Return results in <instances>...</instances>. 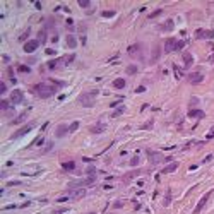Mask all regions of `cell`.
I'll list each match as a JSON object with an SVG mask.
<instances>
[{
	"instance_id": "cell-1",
	"label": "cell",
	"mask_w": 214,
	"mask_h": 214,
	"mask_svg": "<svg viewBox=\"0 0 214 214\" xmlns=\"http://www.w3.org/2000/svg\"><path fill=\"white\" fill-rule=\"evenodd\" d=\"M31 91H33L36 96L46 99V98H51V96L57 93V87H55V86H50L48 82H39V84H34V86L31 87Z\"/></svg>"
},
{
	"instance_id": "cell-2",
	"label": "cell",
	"mask_w": 214,
	"mask_h": 214,
	"mask_svg": "<svg viewBox=\"0 0 214 214\" xmlns=\"http://www.w3.org/2000/svg\"><path fill=\"white\" fill-rule=\"evenodd\" d=\"M98 94V91L94 89V91H91V93H82L81 96H79V103L84 106V108H93L94 105H96V99H94V96Z\"/></svg>"
},
{
	"instance_id": "cell-3",
	"label": "cell",
	"mask_w": 214,
	"mask_h": 214,
	"mask_svg": "<svg viewBox=\"0 0 214 214\" xmlns=\"http://www.w3.org/2000/svg\"><path fill=\"white\" fill-rule=\"evenodd\" d=\"M147 158H149L151 165H158V163L165 161V158H163V154L159 151H147Z\"/></svg>"
},
{
	"instance_id": "cell-4",
	"label": "cell",
	"mask_w": 214,
	"mask_h": 214,
	"mask_svg": "<svg viewBox=\"0 0 214 214\" xmlns=\"http://www.w3.org/2000/svg\"><path fill=\"white\" fill-rule=\"evenodd\" d=\"M38 46H39V41H38V39H29V41H26V43L22 45V50H24L26 53H33V51L38 50Z\"/></svg>"
},
{
	"instance_id": "cell-5",
	"label": "cell",
	"mask_w": 214,
	"mask_h": 214,
	"mask_svg": "<svg viewBox=\"0 0 214 214\" xmlns=\"http://www.w3.org/2000/svg\"><path fill=\"white\" fill-rule=\"evenodd\" d=\"M187 81H189L190 84L197 86V84H201V82L204 81V75H202L201 72H190V74L187 75Z\"/></svg>"
},
{
	"instance_id": "cell-6",
	"label": "cell",
	"mask_w": 214,
	"mask_h": 214,
	"mask_svg": "<svg viewBox=\"0 0 214 214\" xmlns=\"http://www.w3.org/2000/svg\"><path fill=\"white\" fill-rule=\"evenodd\" d=\"M211 195H213V190H209V192H206V194L202 195V199L199 201V204L195 206V209H194V213H195V214H197V213H201V211L204 209V206L207 204V201H209V197H211Z\"/></svg>"
},
{
	"instance_id": "cell-7",
	"label": "cell",
	"mask_w": 214,
	"mask_h": 214,
	"mask_svg": "<svg viewBox=\"0 0 214 214\" xmlns=\"http://www.w3.org/2000/svg\"><path fill=\"white\" fill-rule=\"evenodd\" d=\"M195 38L197 39H211V38H214V31H211V29H197Z\"/></svg>"
},
{
	"instance_id": "cell-8",
	"label": "cell",
	"mask_w": 214,
	"mask_h": 214,
	"mask_svg": "<svg viewBox=\"0 0 214 214\" xmlns=\"http://www.w3.org/2000/svg\"><path fill=\"white\" fill-rule=\"evenodd\" d=\"M10 101H12L14 105L22 103V101H24V94H22V91H21V89H14V91L10 93Z\"/></svg>"
},
{
	"instance_id": "cell-9",
	"label": "cell",
	"mask_w": 214,
	"mask_h": 214,
	"mask_svg": "<svg viewBox=\"0 0 214 214\" xmlns=\"http://www.w3.org/2000/svg\"><path fill=\"white\" fill-rule=\"evenodd\" d=\"M31 129H33V125H31V123H29V125H24L22 129H19V130H15V132H14V134L10 135V139H19V137H22V135H26V134H27V132H29Z\"/></svg>"
},
{
	"instance_id": "cell-10",
	"label": "cell",
	"mask_w": 214,
	"mask_h": 214,
	"mask_svg": "<svg viewBox=\"0 0 214 214\" xmlns=\"http://www.w3.org/2000/svg\"><path fill=\"white\" fill-rule=\"evenodd\" d=\"M175 48H177V39L168 38V39L165 41V51H166V53H171V51H175Z\"/></svg>"
},
{
	"instance_id": "cell-11",
	"label": "cell",
	"mask_w": 214,
	"mask_h": 214,
	"mask_svg": "<svg viewBox=\"0 0 214 214\" xmlns=\"http://www.w3.org/2000/svg\"><path fill=\"white\" fill-rule=\"evenodd\" d=\"M141 48H142V45H141V43H134V45H130V46L127 48V51H129V55L135 57V55H139Z\"/></svg>"
},
{
	"instance_id": "cell-12",
	"label": "cell",
	"mask_w": 214,
	"mask_h": 214,
	"mask_svg": "<svg viewBox=\"0 0 214 214\" xmlns=\"http://www.w3.org/2000/svg\"><path fill=\"white\" fill-rule=\"evenodd\" d=\"M182 58H183V67H185V69H190V67H192V63H194V57H192V53H189V51H187V53H183V57H182Z\"/></svg>"
},
{
	"instance_id": "cell-13",
	"label": "cell",
	"mask_w": 214,
	"mask_h": 214,
	"mask_svg": "<svg viewBox=\"0 0 214 214\" xmlns=\"http://www.w3.org/2000/svg\"><path fill=\"white\" fill-rule=\"evenodd\" d=\"M67 132H69V127H67L65 123H60V125L57 127V130H55V137H63Z\"/></svg>"
},
{
	"instance_id": "cell-14",
	"label": "cell",
	"mask_w": 214,
	"mask_h": 214,
	"mask_svg": "<svg viewBox=\"0 0 214 214\" xmlns=\"http://www.w3.org/2000/svg\"><path fill=\"white\" fill-rule=\"evenodd\" d=\"M60 65H63V63H62V58H53V60H50V62L46 63L48 70H55V69L60 67Z\"/></svg>"
},
{
	"instance_id": "cell-15",
	"label": "cell",
	"mask_w": 214,
	"mask_h": 214,
	"mask_svg": "<svg viewBox=\"0 0 214 214\" xmlns=\"http://www.w3.org/2000/svg\"><path fill=\"white\" fill-rule=\"evenodd\" d=\"M65 41H67V46H69V48H75V46H77V39H75L74 34H67Z\"/></svg>"
},
{
	"instance_id": "cell-16",
	"label": "cell",
	"mask_w": 214,
	"mask_h": 214,
	"mask_svg": "<svg viewBox=\"0 0 214 214\" xmlns=\"http://www.w3.org/2000/svg\"><path fill=\"white\" fill-rule=\"evenodd\" d=\"M103 130H105V125H103V123H96V125H91V127H89V132H91V134H101Z\"/></svg>"
},
{
	"instance_id": "cell-17",
	"label": "cell",
	"mask_w": 214,
	"mask_h": 214,
	"mask_svg": "<svg viewBox=\"0 0 214 214\" xmlns=\"http://www.w3.org/2000/svg\"><path fill=\"white\" fill-rule=\"evenodd\" d=\"M177 168H178V163H177V161H173L171 165H168V166H165V168L161 170V173H165V175H166V173H173V171H175Z\"/></svg>"
},
{
	"instance_id": "cell-18",
	"label": "cell",
	"mask_w": 214,
	"mask_h": 214,
	"mask_svg": "<svg viewBox=\"0 0 214 214\" xmlns=\"http://www.w3.org/2000/svg\"><path fill=\"white\" fill-rule=\"evenodd\" d=\"M125 86H127V82H125V79H122V77H118V79L113 81V87H115V89H123Z\"/></svg>"
},
{
	"instance_id": "cell-19",
	"label": "cell",
	"mask_w": 214,
	"mask_h": 214,
	"mask_svg": "<svg viewBox=\"0 0 214 214\" xmlns=\"http://www.w3.org/2000/svg\"><path fill=\"white\" fill-rule=\"evenodd\" d=\"M189 117H192V118H204L206 115H204L202 110H190V111H189Z\"/></svg>"
},
{
	"instance_id": "cell-20",
	"label": "cell",
	"mask_w": 214,
	"mask_h": 214,
	"mask_svg": "<svg viewBox=\"0 0 214 214\" xmlns=\"http://www.w3.org/2000/svg\"><path fill=\"white\" fill-rule=\"evenodd\" d=\"M173 26H175V22H173L171 19H168L166 22H163V24H161V31H171V29H173Z\"/></svg>"
},
{
	"instance_id": "cell-21",
	"label": "cell",
	"mask_w": 214,
	"mask_h": 214,
	"mask_svg": "<svg viewBox=\"0 0 214 214\" xmlns=\"http://www.w3.org/2000/svg\"><path fill=\"white\" fill-rule=\"evenodd\" d=\"M62 168L65 171H72V170H75V163L74 161H65V163H62Z\"/></svg>"
},
{
	"instance_id": "cell-22",
	"label": "cell",
	"mask_w": 214,
	"mask_h": 214,
	"mask_svg": "<svg viewBox=\"0 0 214 214\" xmlns=\"http://www.w3.org/2000/svg\"><path fill=\"white\" fill-rule=\"evenodd\" d=\"M84 195H86V190H84V189H79V190H75V192L70 194V199H81V197H84Z\"/></svg>"
},
{
	"instance_id": "cell-23",
	"label": "cell",
	"mask_w": 214,
	"mask_h": 214,
	"mask_svg": "<svg viewBox=\"0 0 214 214\" xmlns=\"http://www.w3.org/2000/svg\"><path fill=\"white\" fill-rule=\"evenodd\" d=\"M38 41H39V45L46 43V31H45V29H41V31L38 33Z\"/></svg>"
},
{
	"instance_id": "cell-24",
	"label": "cell",
	"mask_w": 214,
	"mask_h": 214,
	"mask_svg": "<svg viewBox=\"0 0 214 214\" xmlns=\"http://www.w3.org/2000/svg\"><path fill=\"white\" fill-rule=\"evenodd\" d=\"M74 58H75V55H65V57L62 58V63H63V65H69V63L74 62Z\"/></svg>"
},
{
	"instance_id": "cell-25",
	"label": "cell",
	"mask_w": 214,
	"mask_h": 214,
	"mask_svg": "<svg viewBox=\"0 0 214 214\" xmlns=\"http://www.w3.org/2000/svg\"><path fill=\"white\" fill-rule=\"evenodd\" d=\"M27 113H29V111H24V113H22V115H19L15 120H12V123L15 125V123H21V122H24V120L27 118Z\"/></svg>"
},
{
	"instance_id": "cell-26",
	"label": "cell",
	"mask_w": 214,
	"mask_h": 214,
	"mask_svg": "<svg viewBox=\"0 0 214 214\" xmlns=\"http://www.w3.org/2000/svg\"><path fill=\"white\" fill-rule=\"evenodd\" d=\"M29 34H31V29L27 27V29H26V31H24V33H22V34L19 36V41H24V43H26V39L29 38Z\"/></svg>"
},
{
	"instance_id": "cell-27",
	"label": "cell",
	"mask_w": 214,
	"mask_h": 214,
	"mask_svg": "<svg viewBox=\"0 0 214 214\" xmlns=\"http://www.w3.org/2000/svg\"><path fill=\"white\" fill-rule=\"evenodd\" d=\"M125 72H127L129 75H135V74H137V65H129Z\"/></svg>"
},
{
	"instance_id": "cell-28",
	"label": "cell",
	"mask_w": 214,
	"mask_h": 214,
	"mask_svg": "<svg viewBox=\"0 0 214 214\" xmlns=\"http://www.w3.org/2000/svg\"><path fill=\"white\" fill-rule=\"evenodd\" d=\"M123 111H125V106H118V108H117V110L111 113V117H113V118H117V117H120Z\"/></svg>"
},
{
	"instance_id": "cell-29",
	"label": "cell",
	"mask_w": 214,
	"mask_h": 214,
	"mask_svg": "<svg viewBox=\"0 0 214 214\" xmlns=\"http://www.w3.org/2000/svg\"><path fill=\"white\" fill-rule=\"evenodd\" d=\"M173 70H175V77H177V79H182V75H183L182 69H180L178 65H173Z\"/></svg>"
},
{
	"instance_id": "cell-30",
	"label": "cell",
	"mask_w": 214,
	"mask_h": 214,
	"mask_svg": "<svg viewBox=\"0 0 214 214\" xmlns=\"http://www.w3.org/2000/svg\"><path fill=\"white\" fill-rule=\"evenodd\" d=\"M158 58H159V48L154 46V48H153V62H156Z\"/></svg>"
},
{
	"instance_id": "cell-31",
	"label": "cell",
	"mask_w": 214,
	"mask_h": 214,
	"mask_svg": "<svg viewBox=\"0 0 214 214\" xmlns=\"http://www.w3.org/2000/svg\"><path fill=\"white\" fill-rule=\"evenodd\" d=\"M115 14H117L115 10H103V12H101V15H103V17H113Z\"/></svg>"
},
{
	"instance_id": "cell-32",
	"label": "cell",
	"mask_w": 214,
	"mask_h": 214,
	"mask_svg": "<svg viewBox=\"0 0 214 214\" xmlns=\"http://www.w3.org/2000/svg\"><path fill=\"white\" fill-rule=\"evenodd\" d=\"M185 43H187V41H183V39H177V48H175V51L182 50V48L185 46Z\"/></svg>"
},
{
	"instance_id": "cell-33",
	"label": "cell",
	"mask_w": 214,
	"mask_h": 214,
	"mask_svg": "<svg viewBox=\"0 0 214 214\" xmlns=\"http://www.w3.org/2000/svg\"><path fill=\"white\" fill-rule=\"evenodd\" d=\"M161 12H163V10H161V9H158V10H154V12H151V14H149L147 17H149V19H154V17H158V15H161Z\"/></svg>"
},
{
	"instance_id": "cell-34",
	"label": "cell",
	"mask_w": 214,
	"mask_h": 214,
	"mask_svg": "<svg viewBox=\"0 0 214 214\" xmlns=\"http://www.w3.org/2000/svg\"><path fill=\"white\" fill-rule=\"evenodd\" d=\"M2 110H3V111H5V113H7V111H9V110H10V105H9V103H7V101H5V99H2Z\"/></svg>"
},
{
	"instance_id": "cell-35",
	"label": "cell",
	"mask_w": 214,
	"mask_h": 214,
	"mask_svg": "<svg viewBox=\"0 0 214 214\" xmlns=\"http://www.w3.org/2000/svg\"><path fill=\"white\" fill-rule=\"evenodd\" d=\"M86 171H87V175H89V177H96V168H94V166H89Z\"/></svg>"
},
{
	"instance_id": "cell-36",
	"label": "cell",
	"mask_w": 214,
	"mask_h": 214,
	"mask_svg": "<svg viewBox=\"0 0 214 214\" xmlns=\"http://www.w3.org/2000/svg\"><path fill=\"white\" fill-rule=\"evenodd\" d=\"M17 70H19V72L27 74V72H29V67H27V65H19V67H17Z\"/></svg>"
},
{
	"instance_id": "cell-37",
	"label": "cell",
	"mask_w": 214,
	"mask_h": 214,
	"mask_svg": "<svg viewBox=\"0 0 214 214\" xmlns=\"http://www.w3.org/2000/svg\"><path fill=\"white\" fill-rule=\"evenodd\" d=\"M79 129V122H72V125L69 127V132H74V130H77Z\"/></svg>"
},
{
	"instance_id": "cell-38",
	"label": "cell",
	"mask_w": 214,
	"mask_h": 214,
	"mask_svg": "<svg viewBox=\"0 0 214 214\" xmlns=\"http://www.w3.org/2000/svg\"><path fill=\"white\" fill-rule=\"evenodd\" d=\"M137 165H139V156L135 154V156L130 159V166H137Z\"/></svg>"
},
{
	"instance_id": "cell-39",
	"label": "cell",
	"mask_w": 214,
	"mask_h": 214,
	"mask_svg": "<svg viewBox=\"0 0 214 214\" xmlns=\"http://www.w3.org/2000/svg\"><path fill=\"white\" fill-rule=\"evenodd\" d=\"M79 5L86 9V7H89V5H91V2H89V0H79Z\"/></svg>"
},
{
	"instance_id": "cell-40",
	"label": "cell",
	"mask_w": 214,
	"mask_h": 214,
	"mask_svg": "<svg viewBox=\"0 0 214 214\" xmlns=\"http://www.w3.org/2000/svg\"><path fill=\"white\" fill-rule=\"evenodd\" d=\"M141 129H146V130H151V129H153V120H149V122H147L146 125H142Z\"/></svg>"
},
{
	"instance_id": "cell-41",
	"label": "cell",
	"mask_w": 214,
	"mask_h": 214,
	"mask_svg": "<svg viewBox=\"0 0 214 214\" xmlns=\"http://www.w3.org/2000/svg\"><path fill=\"white\" fill-rule=\"evenodd\" d=\"M22 182H19V180H12V182H9L7 183V187H15V185H21Z\"/></svg>"
},
{
	"instance_id": "cell-42",
	"label": "cell",
	"mask_w": 214,
	"mask_h": 214,
	"mask_svg": "<svg viewBox=\"0 0 214 214\" xmlns=\"http://www.w3.org/2000/svg\"><path fill=\"white\" fill-rule=\"evenodd\" d=\"M5 91H7V86H5V82H0V93H2V94H5Z\"/></svg>"
},
{
	"instance_id": "cell-43",
	"label": "cell",
	"mask_w": 214,
	"mask_h": 214,
	"mask_svg": "<svg viewBox=\"0 0 214 214\" xmlns=\"http://www.w3.org/2000/svg\"><path fill=\"white\" fill-rule=\"evenodd\" d=\"M209 161H213V154H209V156H206V158L202 159V165H206V163H209Z\"/></svg>"
},
{
	"instance_id": "cell-44",
	"label": "cell",
	"mask_w": 214,
	"mask_h": 214,
	"mask_svg": "<svg viewBox=\"0 0 214 214\" xmlns=\"http://www.w3.org/2000/svg\"><path fill=\"white\" fill-rule=\"evenodd\" d=\"M62 213H67V207H62V209H55L51 214H62Z\"/></svg>"
},
{
	"instance_id": "cell-45",
	"label": "cell",
	"mask_w": 214,
	"mask_h": 214,
	"mask_svg": "<svg viewBox=\"0 0 214 214\" xmlns=\"http://www.w3.org/2000/svg\"><path fill=\"white\" fill-rule=\"evenodd\" d=\"M45 53H46V55H55L57 51H55L53 48H46V51H45Z\"/></svg>"
},
{
	"instance_id": "cell-46",
	"label": "cell",
	"mask_w": 214,
	"mask_h": 214,
	"mask_svg": "<svg viewBox=\"0 0 214 214\" xmlns=\"http://www.w3.org/2000/svg\"><path fill=\"white\" fill-rule=\"evenodd\" d=\"M170 199H171V194L168 192V194H166V199H165V206H168V204H170Z\"/></svg>"
},
{
	"instance_id": "cell-47",
	"label": "cell",
	"mask_w": 214,
	"mask_h": 214,
	"mask_svg": "<svg viewBox=\"0 0 214 214\" xmlns=\"http://www.w3.org/2000/svg\"><path fill=\"white\" fill-rule=\"evenodd\" d=\"M122 99H123V98H120V99H117V101H113V103H111L110 106H111V108H115V106H117L118 103H122Z\"/></svg>"
},
{
	"instance_id": "cell-48",
	"label": "cell",
	"mask_w": 214,
	"mask_h": 214,
	"mask_svg": "<svg viewBox=\"0 0 214 214\" xmlns=\"http://www.w3.org/2000/svg\"><path fill=\"white\" fill-rule=\"evenodd\" d=\"M43 142H45V139H43V137H39V139H38V141L34 142V146H41Z\"/></svg>"
},
{
	"instance_id": "cell-49",
	"label": "cell",
	"mask_w": 214,
	"mask_h": 214,
	"mask_svg": "<svg viewBox=\"0 0 214 214\" xmlns=\"http://www.w3.org/2000/svg\"><path fill=\"white\" fill-rule=\"evenodd\" d=\"M135 175H141V171L137 170V171H134V173H130V175H127L125 178H132V177H135Z\"/></svg>"
},
{
	"instance_id": "cell-50",
	"label": "cell",
	"mask_w": 214,
	"mask_h": 214,
	"mask_svg": "<svg viewBox=\"0 0 214 214\" xmlns=\"http://www.w3.org/2000/svg\"><path fill=\"white\" fill-rule=\"evenodd\" d=\"M142 91H146V87H144V86H139V87L135 89V93H142Z\"/></svg>"
},
{
	"instance_id": "cell-51",
	"label": "cell",
	"mask_w": 214,
	"mask_h": 214,
	"mask_svg": "<svg viewBox=\"0 0 214 214\" xmlns=\"http://www.w3.org/2000/svg\"><path fill=\"white\" fill-rule=\"evenodd\" d=\"M2 60H3V62H10V57H9V55H3Z\"/></svg>"
},
{
	"instance_id": "cell-52",
	"label": "cell",
	"mask_w": 214,
	"mask_h": 214,
	"mask_svg": "<svg viewBox=\"0 0 214 214\" xmlns=\"http://www.w3.org/2000/svg\"><path fill=\"white\" fill-rule=\"evenodd\" d=\"M213 137H214V129L209 132V134H207V139H213Z\"/></svg>"
},
{
	"instance_id": "cell-53",
	"label": "cell",
	"mask_w": 214,
	"mask_h": 214,
	"mask_svg": "<svg viewBox=\"0 0 214 214\" xmlns=\"http://www.w3.org/2000/svg\"><path fill=\"white\" fill-rule=\"evenodd\" d=\"M113 207H115V209H117V207H122V202H120V201H118V202H115V204H113Z\"/></svg>"
},
{
	"instance_id": "cell-54",
	"label": "cell",
	"mask_w": 214,
	"mask_h": 214,
	"mask_svg": "<svg viewBox=\"0 0 214 214\" xmlns=\"http://www.w3.org/2000/svg\"><path fill=\"white\" fill-rule=\"evenodd\" d=\"M209 63H213V65H214V53L209 57Z\"/></svg>"
},
{
	"instance_id": "cell-55",
	"label": "cell",
	"mask_w": 214,
	"mask_h": 214,
	"mask_svg": "<svg viewBox=\"0 0 214 214\" xmlns=\"http://www.w3.org/2000/svg\"><path fill=\"white\" fill-rule=\"evenodd\" d=\"M89 214H96V213H89Z\"/></svg>"
}]
</instances>
